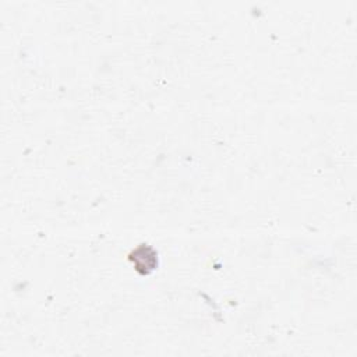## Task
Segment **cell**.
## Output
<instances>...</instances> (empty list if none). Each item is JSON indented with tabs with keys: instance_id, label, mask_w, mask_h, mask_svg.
<instances>
[{
	"instance_id": "obj_1",
	"label": "cell",
	"mask_w": 357,
	"mask_h": 357,
	"mask_svg": "<svg viewBox=\"0 0 357 357\" xmlns=\"http://www.w3.org/2000/svg\"><path fill=\"white\" fill-rule=\"evenodd\" d=\"M128 259L141 275H148L158 266V252L148 244H139L135 247L130 252Z\"/></svg>"
}]
</instances>
